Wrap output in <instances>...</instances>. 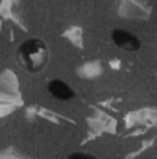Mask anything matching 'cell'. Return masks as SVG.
Listing matches in <instances>:
<instances>
[{"label": "cell", "instance_id": "obj_1", "mask_svg": "<svg viewBox=\"0 0 157 159\" xmlns=\"http://www.w3.org/2000/svg\"><path fill=\"white\" fill-rule=\"evenodd\" d=\"M16 57L25 72L37 73L48 62V48L40 38H29L19 45Z\"/></svg>", "mask_w": 157, "mask_h": 159}, {"label": "cell", "instance_id": "obj_2", "mask_svg": "<svg viewBox=\"0 0 157 159\" xmlns=\"http://www.w3.org/2000/svg\"><path fill=\"white\" fill-rule=\"evenodd\" d=\"M113 40L117 46L125 49V51H137L140 48L138 38L127 30H122V29H117L113 32Z\"/></svg>", "mask_w": 157, "mask_h": 159}, {"label": "cell", "instance_id": "obj_3", "mask_svg": "<svg viewBox=\"0 0 157 159\" xmlns=\"http://www.w3.org/2000/svg\"><path fill=\"white\" fill-rule=\"evenodd\" d=\"M48 89H49L52 97H56L59 100H63V102H67V100L75 97V92L72 91V88L67 83L60 81V80H52V81L48 84Z\"/></svg>", "mask_w": 157, "mask_h": 159}, {"label": "cell", "instance_id": "obj_4", "mask_svg": "<svg viewBox=\"0 0 157 159\" xmlns=\"http://www.w3.org/2000/svg\"><path fill=\"white\" fill-rule=\"evenodd\" d=\"M68 159H95V157L90 156V154H84V153H76V154L70 156Z\"/></svg>", "mask_w": 157, "mask_h": 159}]
</instances>
